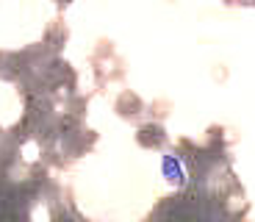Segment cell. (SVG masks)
<instances>
[{"label": "cell", "mask_w": 255, "mask_h": 222, "mask_svg": "<svg viewBox=\"0 0 255 222\" xmlns=\"http://www.w3.org/2000/svg\"><path fill=\"white\" fill-rule=\"evenodd\" d=\"M161 172H164V178L172 186L186 184V167H183V161H180V156H175V153H166L164 159H161Z\"/></svg>", "instance_id": "6da1fadb"}]
</instances>
